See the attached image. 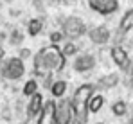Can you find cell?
Instances as JSON below:
<instances>
[{"instance_id":"1","label":"cell","mask_w":133,"mask_h":124,"mask_svg":"<svg viewBox=\"0 0 133 124\" xmlns=\"http://www.w3.org/2000/svg\"><path fill=\"white\" fill-rule=\"evenodd\" d=\"M66 65V56L59 45H49L36 52L34 56V72L40 77H49L52 74H59Z\"/></svg>"},{"instance_id":"2","label":"cell","mask_w":133,"mask_h":124,"mask_svg":"<svg viewBox=\"0 0 133 124\" xmlns=\"http://www.w3.org/2000/svg\"><path fill=\"white\" fill-rule=\"evenodd\" d=\"M95 84L92 83H85L81 86H77V90L74 92L72 99H70V108H72V113L79 119H88V101L90 97L95 94Z\"/></svg>"},{"instance_id":"3","label":"cell","mask_w":133,"mask_h":124,"mask_svg":"<svg viewBox=\"0 0 133 124\" xmlns=\"http://www.w3.org/2000/svg\"><path fill=\"white\" fill-rule=\"evenodd\" d=\"M61 32L65 34V38L77 40V38H81V36H85L88 32V27L79 16H68L61 23Z\"/></svg>"},{"instance_id":"4","label":"cell","mask_w":133,"mask_h":124,"mask_svg":"<svg viewBox=\"0 0 133 124\" xmlns=\"http://www.w3.org/2000/svg\"><path fill=\"white\" fill-rule=\"evenodd\" d=\"M2 74L7 79H20L25 74V65L18 58H9L7 61L4 63V67H2Z\"/></svg>"},{"instance_id":"5","label":"cell","mask_w":133,"mask_h":124,"mask_svg":"<svg viewBox=\"0 0 133 124\" xmlns=\"http://www.w3.org/2000/svg\"><path fill=\"white\" fill-rule=\"evenodd\" d=\"M110 58H111V61L117 65V68H121V70H124V72H128V70L131 68L130 54H128V50H126L124 47H121V45H115V47L110 49Z\"/></svg>"},{"instance_id":"6","label":"cell","mask_w":133,"mask_h":124,"mask_svg":"<svg viewBox=\"0 0 133 124\" xmlns=\"http://www.w3.org/2000/svg\"><path fill=\"white\" fill-rule=\"evenodd\" d=\"M94 67H95V56L94 54H90V52H79L77 56H74V61H72L74 72L85 74V72H90Z\"/></svg>"},{"instance_id":"7","label":"cell","mask_w":133,"mask_h":124,"mask_svg":"<svg viewBox=\"0 0 133 124\" xmlns=\"http://www.w3.org/2000/svg\"><path fill=\"white\" fill-rule=\"evenodd\" d=\"M36 124H59V113H58V104L54 101H47L40 113V117L36 119Z\"/></svg>"},{"instance_id":"8","label":"cell","mask_w":133,"mask_h":124,"mask_svg":"<svg viewBox=\"0 0 133 124\" xmlns=\"http://www.w3.org/2000/svg\"><path fill=\"white\" fill-rule=\"evenodd\" d=\"M88 5L99 15L108 16L119 9V0H88Z\"/></svg>"},{"instance_id":"9","label":"cell","mask_w":133,"mask_h":124,"mask_svg":"<svg viewBox=\"0 0 133 124\" xmlns=\"http://www.w3.org/2000/svg\"><path fill=\"white\" fill-rule=\"evenodd\" d=\"M43 106H45V103H43L42 92H36L34 95H31V97H29V103H27V110H25L27 119H31V121L38 119L40 113H42V110H43Z\"/></svg>"},{"instance_id":"10","label":"cell","mask_w":133,"mask_h":124,"mask_svg":"<svg viewBox=\"0 0 133 124\" xmlns=\"http://www.w3.org/2000/svg\"><path fill=\"white\" fill-rule=\"evenodd\" d=\"M87 34H88L90 41H92L94 45H106V43L110 41V38H111L110 29H108L106 25H95V27L88 29Z\"/></svg>"},{"instance_id":"11","label":"cell","mask_w":133,"mask_h":124,"mask_svg":"<svg viewBox=\"0 0 133 124\" xmlns=\"http://www.w3.org/2000/svg\"><path fill=\"white\" fill-rule=\"evenodd\" d=\"M133 29V7L131 9H128L124 15H122V18L119 22V34H126V32H130Z\"/></svg>"},{"instance_id":"12","label":"cell","mask_w":133,"mask_h":124,"mask_svg":"<svg viewBox=\"0 0 133 124\" xmlns=\"http://www.w3.org/2000/svg\"><path fill=\"white\" fill-rule=\"evenodd\" d=\"M104 103H106L104 95L95 92V94L90 97V101H88V112H90V113H99V112H101V108L104 106Z\"/></svg>"},{"instance_id":"13","label":"cell","mask_w":133,"mask_h":124,"mask_svg":"<svg viewBox=\"0 0 133 124\" xmlns=\"http://www.w3.org/2000/svg\"><path fill=\"white\" fill-rule=\"evenodd\" d=\"M66 88H68V83L65 81V79H56V81L52 83V86H50V94H52V97H63L66 94Z\"/></svg>"},{"instance_id":"14","label":"cell","mask_w":133,"mask_h":124,"mask_svg":"<svg viewBox=\"0 0 133 124\" xmlns=\"http://www.w3.org/2000/svg\"><path fill=\"white\" fill-rule=\"evenodd\" d=\"M110 108H111V113H113L115 117H124V115L128 113V104H126V101H122V99L113 101Z\"/></svg>"},{"instance_id":"15","label":"cell","mask_w":133,"mask_h":124,"mask_svg":"<svg viewBox=\"0 0 133 124\" xmlns=\"http://www.w3.org/2000/svg\"><path fill=\"white\" fill-rule=\"evenodd\" d=\"M42 29H43V20L42 18H32L29 22V25H27V32L31 36H38L42 32Z\"/></svg>"},{"instance_id":"16","label":"cell","mask_w":133,"mask_h":124,"mask_svg":"<svg viewBox=\"0 0 133 124\" xmlns=\"http://www.w3.org/2000/svg\"><path fill=\"white\" fill-rule=\"evenodd\" d=\"M61 50H63V54H65L66 58H74V56L79 54V49H77V45H76L74 41H66Z\"/></svg>"},{"instance_id":"17","label":"cell","mask_w":133,"mask_h":124,"mask_svg":"<svg viewBox=\"0 0 133 124\" xmlns=\"http://www.w3.org/2000/svg\"><path fill=\"white\" fill-rule=\"evenodd\" d=\"M36 92H38V81H36V79L25 81V84H23V95L31 97V95H34Z\"/></svg>"},{"instance_id":"18","label":"cell","mask_w":133,"mask_h":124,"mask_svg":"<svg viewBox=\"0 0 133 124\" xmlns=\"http://www.w3.org/2000/svg\"><path fill=\"white\" fill-rule=\"evenodd\" d=\"M119 83V77L117 76H106V77H103V79H99V86H103V88H110L113 84H117Z\"/></svg>"},{"instance_id":"19","label":"cell","mask_w":133,"mask_h":124,"mask_svg":"<svg viewBox=\"0 0 133 124\" xmlns=\"http://www.w3.org/2000/svg\"><path fill=\"white\" fill-rule=\"evenodd\" d=\"M63 38H65V34H63L61 31H54V32L49 34V40H50L52 45H59V43L63 41Z\"/></svg>"},{"instance_id":"20","label":"cell","mask_w":133,"mask_h":124,"mask_svg":"<svg viewBox=\"0 0 133 124\" xmlns=\"http://www.w3.org/2000/svg\"><path fill=\"white\" fill-rule=\"evenodd\" d=\"M128 74H130V86L133 88V65H131V68L128 70Z\"/></svg>"},{"instance_id":"21","label":"cell","mask_w":133,"mask_h":124,"mask_svg":"<svg viewBox=\"0 0 133 124\" xmlns=\"http://www.w3.org/2000/svg\"><path fill=\"white\" fill-rule=\"evenodd\" d=\"M128 124H133V115L130 117V121H128Z\"/></svg>"},{"instance_id":"22","label":"cell","mask_w":133,"mask_h":124,"mask_svg":"<svg viewBox=\"0 0 133 124\" xmlns=\"http://www.w3.org/2000/svg\"><path fill=\"white\" fill-rule=\"evenodd\" d=\"M2 56H4V50H2V49H0V58H2Z\"/></svg>"},{"instance_id":"23","label":"cell","mask_w":133,"mask_h":124,"mask_svg":"<svg viewBox=\"0 0 133 124\" xmlns=\"http://www.w3.org/2000/svg\"><path fill=\"white\" fill-rule=\"evenodd\" d=\"M94 124H104V122H94Z\"/></svg>"}]
</instances>
